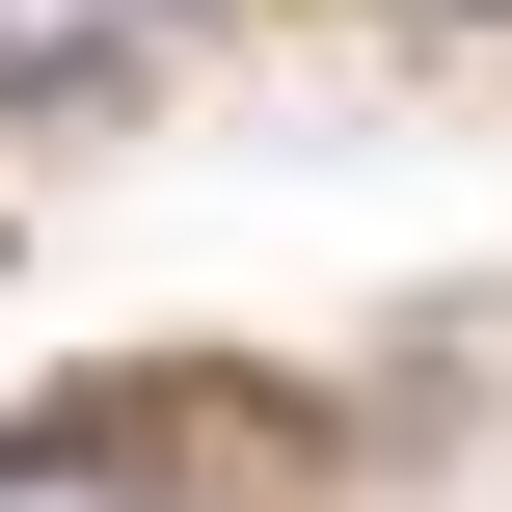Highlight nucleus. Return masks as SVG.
Masks as SVG:
<instances>
[{
    "label": "nucleus",
    "instance_id": "nucleus-1",
    "mask_svg": "<svg viewBox=\"0 0 512 512\" xmlns=\"http://www.w3.org/2000/svg\"><path fill=\"white\" fill-rule=\"evenodd\" d=\"M189 0H0V108H135Z\"/></svg>",
    "mask_w": 512,
    "mask_h": 512
},
{
    "label": "nucleus",
    "instance_id": "nucleus-2",
    "mask_svg": "<svg viewBox=\"0 0 512 512\" xmlns=\"http://www.w3.org/2000/svg\"><path fill=\"white\" fill-rule=\"evenodd\" d=\"M0 512H162V486H135V432H27V459H0Z\"/></svg>",
    "mask_w": 512,
    "mask_h": 512
}]
</instances>
